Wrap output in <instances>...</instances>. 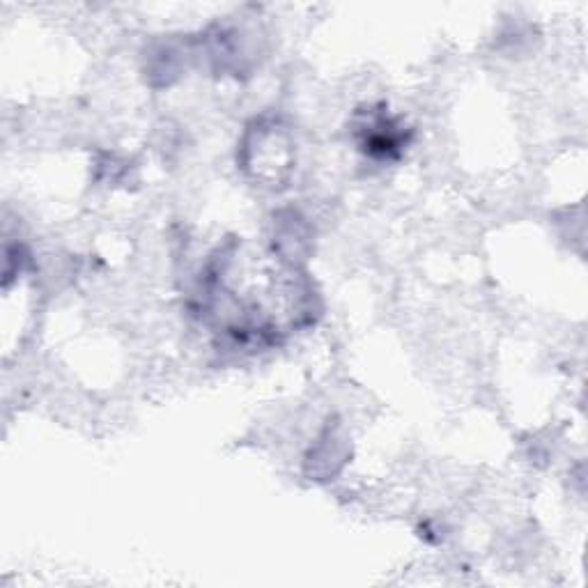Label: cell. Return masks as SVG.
Here are the masks:
<instances>
[{
    "label": "cell",
    "instance_id": "cell-1",
    "mask_svg": "<svg viewBox=\"0 0 588 588\" xmlns=\"http://www.w3.org/2000/svg\"><path fill=\"white\" fill-rule=\"evenodd\" d=\"M359 132H362V147L370 157L379 159H391L400 155V149L407 143L400 126L385 113H370V126L364 124Z\"/></svg>",
    "mask_w": 588,
    "mask_h": 588
}]
</instances>
